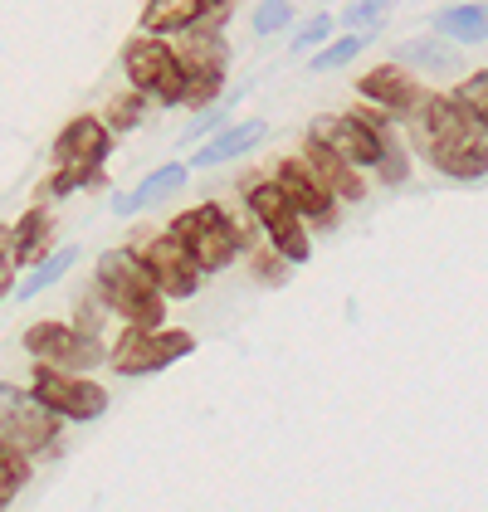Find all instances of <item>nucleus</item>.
Listing matches in <instances>:
<instances>
[{"label": "nucleus", "instance_id": "obj_36", "mask_svg": "<svg viewBox=\"0 0 488 512\" xmlns=\"http://www.w3.org/2000/svg\"><path fill=\"white\" fill-rule=\"evenodd\" d=\"M215 5H220V0H210V10H215Z\"/></svg>", "mask_w": 488, "mask_h": 512}, {"label": "nucleus", "instance_id": "obj_34", "mask_svg": "<svg viewBox=\"0 0 488 512\" xmlns=\"http://www.w3.org/2000/svg\"><path fill=\"white\" fill-rule=\"evenodd\" d=\"M10 274H15V264H10V259H0V293H10Z\"/></svg>", "mask_w": 488, "mask_h": 512}, {"label": "nucleus", "instance_id": "obj_1", "mask_svg": "<svg viewBox=\"0 0 488 512\" xmlns=\"http://www.w3.org/2000/svg\"><path fill=\"white\" fill-rule=\"evenodd\" d=\"M401 122H406L410 142L430 157L435 171H445L454 181H479V176H488V132L454 98L425 93L420 108L406 113Z\"/></svg>", "mask_w": 488, "mask_h": 512}, {"label": "nucleus", "instance_id": "obj_33", "mask_svg": "<svg viewBox=\"0 0 488 512\" xmlns=\"http://www.w3.org/2000/svg\"><path fill=\"white\" fill-rule=\"evenodd\" d=\"M254 274L264 278V283H284V278H288V264L279 259V254H259V259H254Z\"/></svg>", "mask_w": 488, "mask_h": 512}, {"label": "nucleus", "instance_id": "obj_11", "mask_svg": "<svg viewBox=\"0 0 488 512\" xmlns=\"http://www.w3.org/2000/svg\"><path fill=\"white\" fill-rule=\"evenodd\" d=\"M308 137H318L337 157L357 171H376L381 161V118H362V113H342V118H318L308 127Z\"/></svg>", "mask_w": 488, "mask_h": 512}, {"label": "nucleus", "instance_id": "obj_15", "mask_svg": "<svg viewBox=\"0 0 488 512\" xmlns=\"http://www.w3.org/2000/svg\"><path fill=\"white\" fill-rule=\"evenodd\" d=\"M362 98L376 103L381 113H391V118H406V113L420 108L425 88L410 79V69H401V64H381V69L362 74Z\"/></svg>", "mask_w": 488, "mask_h": 512}, {"label": "nucleus", "instance_id": "obj_2", "mask_svg": "<svg viewBox=\"0 0 488 512\" xmlns=\"http://www.w3.org/2000/svg\"><path fill=\"white\" fill-rule=\"evenodd\" d=\"M98 298L127 327H162L166 317L162 288L152 283L147 264L137 259V249H108L98 259Z\"/></svg>", "mask_w": 488, "mask_h": 512}, {"label": "nucleus", "instance_id": "obj_6", "mask_svg": "<svg viewBox=\"0 0 488 512\" xmlns=\"http://www.w3.org/2000/svg\"><path fill=\"white\" fill-rule=\"evenodd\" d=\"M54 439H59V415H49L30 391L0 381V444L35 459L44 449H54Z\"/></svg>", "mask_w": 488, "mask_h": 512}, {"label": "nucleus", "instance_id": "obj_23", "mask_svg": "<svg viewBox=\"0 0 488 512\" xmlns=\"http://www.w3.org/2000/svg\"><path fill=\"white\" fill-rule=\"evenodd\" d=\"M74 264H79V244H69V249H54L49 259H40V264L30 269V278H25V283L15 288V298H20V303H30V298H40L44 288H54V283H59V278H64V274H69Z\"/></svg>", "mask_w": 488, "mask_h": 512}, {"label": "nucleus", "instance_id": "obj_4", "mask_svg": "<svg viewBox=\"0 0 488 512\" xmlns=\"http://www.w3.org/2000/svg\"><path fill=\"white\" fill-rule=\"evenodd\" d=\"M166 235L191 254V264H196L201 274L230 269L235 254L244 249V230L220 210V205H191V210H181V215L171 220Z\"/></svg>", "mask_w": 488, "mask_h": 512}, {"label": "nucleus", "instance_id": "obj_29", "mask_svg": "<svg viewBox=\"0 0 488 512\" xmlns=\"http://www.w3.org/2000/svg\"><path fill=\"white\" fill-rule=\"evenodd\" d=\"M249 25H254V35H279L284 25H293V0H264Z\"/></svg>", "mask_w": 488, "mask_h": 512}, {"label": "nucleus", "instance_id": "obj_19", "mask_svg": "<svg viewBox=\"0 0 488 512\" xmlns=\"http://www.w3.org/2000/svg\"><path fill=\"white\" fill-rule=\"evenodd\" d=\"M186 186V166L181 161H171V166H157L137 191H127V196H113V210L118 215H137V210H152L157 200H166L171 191H181Z\"/></svg>", "mask_w": 488, "mask_h": 512}, {"label": "nucleus", "instance_id": "obj_12", "mask_svg": "<svg viewBox=\"0 0 488 512\" xmlns=\"http://www.w3.org/2000/svg\"><path fill=\"white\" fill-rule=\"evenodd\" d=\"M137 259L147 264V274H152V283L162 288L166 303H171V298H196V288H201L205 274L191 264V254H186L171 235L147 239V244L137 249Z\"/></svg>", "mask_w": 488, "mask_h": 512}, {"label": "nucleus", "instance_id": "obj_22", "mask_svg": "<svg viewBox=\"0 0 488 512\" xmlns=\"http://www.w3.org/2000/svg\"><path fill=\"white\" fill-rule=\"evenodd\" d=\"M396 64H401V69H430V74H445L449 64H459V54H454V44H449L445 35H425V40L401 44Z\"/></svg>", "mask_w": 488, "mask_h": 512}, {"label": "nucleus", "instance_id": "obj_27", "mask_svg": "<svg viewBox=\"0 0 488 512\" xmlns=\"http://www.w3.org/2000/svg\"><path fill=\"white\" fill-rule=\"evenodd\" d=\"M25 478H30V459L0 444V508H5V503H10L20 488H25Z\"/></svg>", "mask_w": 488, "mask_h": 512}, {"label": "nucleus", "instance_id": "obj_3", "mask_svg": "<svg viewBox=\"0 0 488 512\" xmlns=\"http://www.w3.org/2000/svg\"><path fill=\"white\" fill-rule=\"evenodd\" d=\"M108 152H113V132L98 118H74L54 137V176H49L44 196H69L83 186H98Z\"/></svg>", "mask_w": 488, "mask_h": 512}, {"label": "nucleus", "instance_id": "obj_30", "mask_svg": "<svg viewBox=\"0 0 488 512\" xmlns=\"http://www.w3.org/2000/svg\"><path fill=\"white\" fill-rule=\"evenodd\" d=\"M332 30H337V20H332V15H313V20L293 35V49H298V54H303V49H318V44H327Z\"/></svg>", "mask_w": 488, "mask_h": 512}, {"label": "nucleus", "instance_id": "obj_20", "mask_svg": "<svg viewBox=\"0 0 488 512\" xmlns=\"http://www.w3.org/2000/svg\"><path fill=\"white\" fill-rule=\"evenodd\" d=\"M435 35L449 44H479L488 40V5H449L435 15Z\"/></svg>", "mask_w": 488, "mask_h": 512}, {"label": "nucleus", "instance_id": "obj_26", "mask_svg": "<svg viewBox=\"0 0 488 512\" xmlns=\"http://www.w3.org/2000/svg\"><path fill=\"white\" fill-rule=\"evenodd\" d=\"M147 118V98L142 93H118L113 103H108V118H98L108 132H132L137 122Z\"/></svg>", "mask_w": 488, "mask_h": 512}, {"label": "nucleus", "instance_id": "obj_28", "mask_svg": "<svg viewBox=\"0 0 488 512\" xmlns=\"http://www.w3.org/2000/svg\"><path fill=\"white\" fill-rule=\"evenodd\" d=\"M366 40H371V35H347V40H337V44H323L308 69H318V74H323V69H342V64H352V59L362 54Z\"/></svg>", "mask_w": 488, "mask_h": 512}, {"label": "nucleus", "instance_id": "obj_13", "mask_svg": "<svg viewBox=\"0 0 488 512\" xmlns=\"http://www.w3.org/2000/svg\"><path fill=\"white\" fill-rule=\"evenodd\" d=\"M279 191H284V200L303 215V220H318V225H332V191H327L323 181L313 176V166L303 157H288L284 166H279V181H274Z\"/></svg>", "mask_w": 488, "mask_h": 512}, {"label": "nucleus", "instance_id": "obj_24", "mask_svg": "<svg viewBox=\"0 0 488 512\" xmlns=\"http://www.w3.org/2000/svg\"><path fill=\"white\" fill-rule=\"evenodd\" d=\"M381 161H376V171H381V181L386 186H401L410 176V157H406V147H401V132L391 127V122H381Z\"/></svg>", "mask_w": 488, "mask_h": 512}, {"label": "nucleus", "instance_id": "obj_8", "mask_svg": "<svg viewBox=\"0 0 488 512\" xmlns=\"http://www.w3.org/2000/svg\"><path fill=\"white\" fill-rule=\"evenodd\" d=\"M244 205H249V215L264 225V235H269L274 254H279L284 264H303V259L313 254V239H308V230H303V215L288 205L284 191H279L274 181H259V186H249Z\"/></svg>", "mask_w": 488, "mask_h": 512}, {"label": "nucleus", "instance_id": "obj_25", "mask_svg": "<svg viewBox=\"0 0 488 512\" xmlns=\"http://www.w3.org/2000/svg\"><path fill=\"white\" fill-rule=\"evenodd\" d=\"M449 98H454V103H459V108H464V113L488 132V74H469V79H459Z\"/></svg>", "mask_w": 488, "mask_h": 512}, {"label": "nucleus", "instance_id": "obj_9", "mask_svg": "<svg viewBox=\"0 0 488 512\" xmlns=\"http://www.w3.org/2000/svg\"><path fill=\"white\" fill-rule=\"evenodd\" d=\"M25 347L30 356L40 361V366H54V371H93L98 361H108V347L98 342V337H88L79 327H69V322H35L30 332H25Z\"/></svg>", "mask_w": 488, "mask_h": 512}, {"label": "nucleus", "instance_id": "obj_5", "mask_svg": "<svg viewBox=\"0 0 488 512\" xmlns=\"http://www.w3.org/2000/svg\"><path fill=\"white\" fill-rule=\"evenodd\" d=\"M122 69H127L132 93H142L147 103L176 108L181 93H186V69H181L176 49L166 40H157V35H137V40L122 44Z\"/></svg>", "mask_w": 488, "mask_h": 512}, {"label": "nucleus", "instance_id": "obj_16", "mask_svg": "<svg viewBox=\"0 0 488 512\" xmlns=\"http://www.w3.org/2000/svg\"><path fill=\"white\" fill-rule=\"evenodd\" d=\"M303 161L313 166V176L332 191V200H362L366 196L362 171H357V166H347V161L337 157L332 147H323L318 137H308V142H303Z\"/></svg>", "mask_w": 488, "mask_h": 512}, {"label": "nucleus", "instance_id": "obj_32", "mask_svg": "<svg viewBox=\"0 0 488 512\" xmlns=\"http://www.w3.org/2000/svg\"><path fill=\"white\" fill-rule=\"evenodd\" d=\"M220 122H225V103H215V108H201V113H196V122L186 127V142H201L205 132H215Z\"/></svg>", "mask_w": 488, "mask_h": 512}, {"label": "nucleus", "instance_id": "obj_10", "mask_svg": "<svg viewBox=\"0 0 488 512\" xmlns=\"http://www.w3.org/2000/svg\"><path fill=\"white\" fill-rule=\"evenodd\" d=\"M30 395L59 420H98L108 410V391L98 381L74 376V371H54V366H35Z\"/></svg>", "mask_w": 488, "mask_h": 512}, {"label": "nucleus", "instance_id": "obj_18", "mask_svg": "<svg viewBox=\"0 0 488 512\" xmlns=\"http://www.w3.org/2000/svg\"><path fill=\"white\" fill-rule=\"evenodd\" d=\"M269 137V122H240V127H225L220 137H210V142H201L196 147V157H191V166H225V161H235V157H244L249 147H259Z\"/></svg>", "mask_w": 488, "mask_h": 512}, {"label": "nucleus", "instance_id": "obj_7", "mask_svg": "<svg viewBox=\"0 0 488 512\" xmlns=\"http://www.w3.org/2000/svg\"><path fill=\"white\" fill-rule=\"evenodd\" d=\"M191 352H196V337L181 327H127L118 347L108 352V361L118 376H152V371H162Z\"/></svg>", "mask_w": 488, "mask_h": 512}, {"label": "nucleus", "instance_id": "obj_17", "mask_svg": "<svg viewBox=\"0 0 488 512\" xmlns=\"http://www.w3.org/2000/svg\"><path fill=\"white\" fill-rule=\"evenodd\" d=\"M205 15H210V0H147L142 5V35H181V30H191V25H201Z\"/></svg>", "mask_w": 488, "mask_h": 512}, {"label": "nucleus", "instance_id": "obj_21", "mask_svg": "<svg viewBox=\"0 0 488 512\" xmlns=\"http://www.w3.org/2000/svg\"><path fill=\"white\" fill-rule=\"evenodd\" d=\"M49 235H54V220H49L44 210L20 215V225L10 230V264H40Z\"/></svg>", "mask_w": 488, "mask_h": 512}, {"label": "nucleus", "instance_id": "obj_31", "mask_svg": "<svg viewBox=\"0 0 488 512\" xmlns=\"http://www.w3.org/2000/svg\"><path fill=\"white\" fill-rule=\"evenodd\" d=\"M386 5H391V0H352L337 25H381V10H386Z\"/></svg>", "mask_w": 488, "mask_h": 512}, {"label": "nucleus", "instance_id": "obj_14", "mask_svg": "<svg viewBox=\"0 0 488 512\" xmlns=\"http://www.w3.org/2000/svg\"><path fill=\"white\" fill-rule=\"evenodd\" d=\"M171 49H176V59H181L186 79H225L230 49H225V35H220V25H215V20H210V25H191V30H181V40L171 44Z\"/></svg>", "mask_w": 488, "mask_h": 512}, {"label": "nucleus", "instance_id": "obj_35", "mask_svg": "<svg viewBox=\"0 0 488 512\" xmlns=\"http://www.w3.org/2000/svg\"><path fill=\"white\" fill-rule=\"evenodd\" d=\"M0 259H10V225H0Z\"/></svg>", "mask_w": 488, "mask_h": 512}]
</instances>
